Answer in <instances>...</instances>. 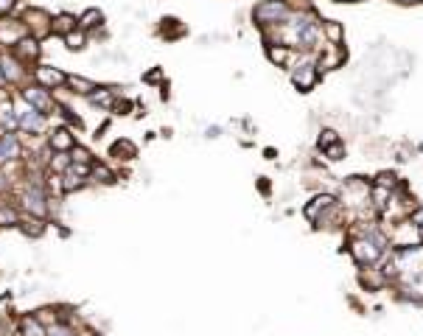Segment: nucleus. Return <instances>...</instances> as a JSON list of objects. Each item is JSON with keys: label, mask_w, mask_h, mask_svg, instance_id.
Returning a JSON list of instances; mask_svg holds the SVG:
<instances>
[{"label": "nucleus", "mask_w": 423, "mask_h": 336, "mask_svg": "<svg viewBox=\"0 0 423 336\" xmlns=\"http://www.w3.org/2000/svg\"><path fill=\"white\" fill-rule=\"evenodd\" d=\"M286 26H289V31H286V45H289V40H291V48L309 50V48H314V45L320 43V37H323V28H320L314 11H309V9L291 14Z\"/></svg>", "instance_id": "f257e3e1"}, {"label": "nucleus", "mask_w": 423, "mask_h": 336, "mask_svg": "<svg viewBox=\"0 0 423 336\" xmlns=\"http://www.w3.org/2000/svg\"><path fill=\"white\" fill-rule=\"evenodd\" d=\"M291 14L294 11H291V3L289 0H255V6L250 11L252 23L261 26V28H267V31L286 26Z\"/></svg>", "instance_id": "f03ea898"}, {"label": "nucleus", "mask_w": 423, "mask_h": 336, "mask_svg": "<svg viewBox=\"0 0 423 336\" xmlns=\"http://www.w3.org/2000/svg\"><path fill=\"white\" fill-rule=\"evenodd\" d=\"M17 126H20V129H17L20 135L45 138L48 132H50V115L40 112V109H34V107H28V104H23V101L17 98Z\"/></svg>", "instance_id": "7ed1b4c3"}, {"label": "nucleus", "mask_w": 423, "mask_h": 336, "mask_svg": "<svg viewBox=\"0 0 423 336\" xmlns=\"http://www.w3.org/2000/svg\"><path fill=\"white\" fill-rule=\"evenodd\" d=\"M17 17L23 20V26H26V31H28L31 37H37V40H48V37H50L53 14H50L48 9L37 6V3H28V6H23V9L17 11Z\"/></svg>", "instance_id": "20e7f679"}, {"label": "nucleus", "mask_w": 423, "mask_h": 336, "mask_svg": "<svg viewBox=\"0 0 423 336\" xmlns=\"http://www.w3.org/2000/svg\"><path fill=\"white\" fill-rule=\"evenodd\" d=\"M14 96L20 98L23 104H28V107H34V109H40V112H45V115H56V93H50L45 87H40L37 82H26L23 87H17L14 90Z\"/></svg>", "instance_id": "39448f33"}, {"label": "nucleus", "mask_w": 423, "mask_h": 336, "mask_svg": "<svg viewBox=\"0 0 423 336\" xmlns=\"http://www.w3.org/2000/svg\"><path fill=\"white\" fill-rule=\"evenodd\" d=\"M0 70H3V79H6L9 90H17L26 82H31V67L23 65L9 48H0Z\"/></svg>", "instance_id": "423d86ee"}, {"label": "nucleus", "mask_w": 423, "mask_h": 336, "mask_svg": "<svg viewBox=\"0 0 423 336\" xmlns=\"http://www.w3.org/2000/svg\"><path fill=\"white\" fill-rule=\"evenodd\" d=\"M384 252H387V241H384V236L376 233V230L365 233V239H356V244H353V258H356L359 264H373Z\"/></svg>", "instance_id": "0eeeda50"}, {"label": "nucleus", "mask_w": 423, "mask_h": 336, "mask_svg": "<svg viewBox=\"0 0 423 336\" xmlns=\"http://www.w3.org/2000/svg\"><path fill=\"white\" fill-rule=\"evenodd\" d=\"M31 82H37L40 87H45V90H50V93H59V90H65L68 73H65L62 67H56V65L40 62V65L31 67Z\"/></svg>", "instance_id": "6e6552de"}, {"label": "nucleus", "mask_w": 423, "mask_h": 336, "mask_svg": "<svg viewBox=\"0 0 423 336\" xmlns=\"http://www.w3.org/2000/svg\"><path fill=\"white\" fill-rule=\"evenodd\" d=\"M23 157H26L23 135L20 132H0V168H6L11 163H20Z\"/></svg>", "instance_id": "1a4fd4ad"}, {"label": "nucleus", "mask_w": 423, "mask_h": 336, "mask_svg": "<svg viewBox=\"0 0 423 336\" xmlns=\"http://www.w3.org/2000/svg\"><path fill=\"white\" fill-rule=\"evenodd\" d=\"M317 76H320V65H317V62H300V65H294L291 73H289L291 85H294L300 93H309V90L317 85Z\"/></svg>", "instance_id": "9d476101"}, {"label": "nucleus", "mask_w": 423, "mask_h": 336, "mask_svg": "<svg viewBox=\"0 0 423 336\" xmlns=\"http://www.w3.org/2000/svg\"><path fill=\"white\" fill-rule=\"evenodd\" d=\"M23 65H28V67H34V65H40V59H43V40H37V37H31V34H26L14 48H9Z\"/></svg>", "instance_id": "9b49d317"}, {"label": "nucleus", "mask_w": 423, "mask_h": 336, "mask_svg": "<svg viewBox=\"0 0 423 336\" xmlns=\"http://www.w3.org/2000/svg\"><path fill=\"white\" fill-rule=\"evenodd\" d=\"M26 34L28 31H26V26H23V20L17 14L0 17V48H14Z\"/></svg>", "instance_id": "f8f14e48"}, {"label": "nucleus", "mask_w": 423, "mask_h": 336, "mask_svg": "<svg viewBox=\"0 0 423 336\" xmlns=\"http://www.w3.org/2000/svg\"><path fill=\"white\" fill-rule=\"evenodd\" d=\"M17 98L14 90H0V132H17Z\"/></svg>", "instance_id": "ddd939ff"}, {"label": "nucleus", "mask_w": 423, "mask_h": 336, "mask_svg": "<svg viewBox=\"0 0 423 336\" xmlns=\"http://www.w3.org/2000/svg\"><path fill=\"white\" fill-rule=\"evenodd\" d=\"M79 28L82 31H87L90 34V40L93 37H104L107 31V17H104V11L101 9H95V6H87L82 14H79Z\"/></svg>", "instance_id": "4468645a"}, {"label": "nucleus", "mask_w": 423, "mask_h": 336, "mask_svg": "<svg viewBox=\"0 0 423 336\" xmlns=\"http://www.w3.org/2000/svg\"><path fill=\"white\" fill-rule=\"evenodd\" d=\"M45 143L50 151H70L73 146L79 143V141H76V129L59 124V126H53V129L45 135Z\"/></svg>", "instance_id": "2eb2a0df"}, {"label": "nucleus", "mask_w": 423, "mask_h": 336, "mask_svg": "<svg viewBox=\"0 0 423 336\" xmlns=\"http://www.w3.org/2000/svg\"><path fill=\"white\" fill-rule=\"evenodd\" d=\"M76 28H79V14H73V11H56L53 14V23H50V37L65 40Z\"/></svg>", "instance_id": "dca6fc26"}, {"label": "nucleus", "mask_w": 423, "mask_h": 336, "mask_svg": "<svg viewBox=\"0 0 423 336\" xmlns=\"http://www.w3.org/2000/svg\"><path fill=\"white\" fill-rule=\"evenodd\" d=\"M14 328H17V336H48V325L31 311V314H23L17 323H14Z\"/></svg>", "instance_id": "f3484780"}, {"label": "nucleus", "mask_w": 423, "mask_h": 336, "mask_svg": "<svg viewBox=\"0 0 423 336\" xmlns=\"http://www.w3.org/2000/svg\"><path fill=\"white\" fill-rule=\"evenodd\" d=\"M20 219H23V210H20L17 199L0 196V227H17Z\"/></svg>", "instance_id": "a211bd4d"}, {"label": "nucleus", "mask_w": 423, "mask_h": 336, "mask_svg": "<svg viewBox=\"0 0 423 336\" xmlns=\"http://www.w3.org/2000/svg\"><path fill=\"white\" fill-rule=\"evenodd\" d=\"M115 98H118L115 87H109V85H98L93 93L87 96V104H90V107H95V109H104V112H109V109H112V104H115Z\"/></svg>", "instance_id": "6ab92c4d"}, {"label": "nucleus", "mask_w": 423, "mask_h": 336, "mask_svg": "<svg viewBox=\"0 0 423 336\" xmlns=\"http://www.w3.org/2000/svg\"><path fill=\"white\" fill-rule=\"evenodd\" d=\"M95 87H98V82L93 79H87V76H76V73H68V82H65V90L70 93V96H82L87 98L93 93Z\"/></svg>", "instance_id": "aec40b11"}, {"label": "nucleus", "mask_w": 423, "mask_h": 336, "mask_svg": "<svg viewBox=\"0 0 423 336\" xmlns=\"http://www.w3.org/2000/svg\"><path fill=\"white\" fill-rule=\"evenodd\" d=\"M90 183L93 185H115L118 183V174L109 168V163L93 160V166H90Z\"/></svg>", "instance_id": "412c9836"}, {"label": "nucleus", "mask_w": 423, "mask_h": 336, "mask_svg": "<svg viewBox=\"0 0 423 336\" xmlns=\"http://www.w3.org/2000/svg\"><path fill=\"white\" fill-rule=\"evenodd\" d=\"M17 230H20L23 236H28V239H43L48 230V219H37V216H26V213H23Z\"/></svg>", "instance_id": "4be33fe9"}, {"label": "nucleus", "mask_w": 423, "mask_h": 336, "mask_svg": "<svg viewBox=\"0 0 423 336\" xmlns=\"http://www.w3.org/2000/svg\"><path fill=\"white\" fill-rule=\"evenodd\" d=\"M333 202H336V199H333L331 193H320V196H314V199L306 205V210H303V213H306V219H309V222H320V219H323V210L333 207Z\"/></svg>", "instance_id": "5701e85b"}, {"label": "nucleus", "mask_w": 423, "mask_h": 336, "mask_svg": "<svg viewBox=\"0 0 423 336\" xmlns=\"http://www.w3.org/2000/svg\"><path fill=\"white\" fill-rule=\"evenodd\" d=\"M90 185V180L87 177H82V174H76V171H65V174H59V188H62V196H68V193H76L82 191V188H87Z\"/></svg>", "instance_id": "b1692460"}, {"label": "nucleus", "mask_w": 423, "mask_h": 336, "mask_svg": "<svg viewBox=\"0 0 423 336\" xmlns=\"http://www.w3.org/2000/svg\"><path fill=\"white\" fill-rule=\"evenodd\" d=\"M107 154H109V160H135L138 157V146L132 143L129 138H118L115 143H109Z\"/></svg>", "instance_id": "393cba45"}, {"label": "nucleus", "mask_w": 423, "mask_h": 336, "mask_svg": "<svg viewBox=\"0 0 423 336\" xmlns=\"http://www.w3.org/2000/svg\"><path fill=\"white\" fill-rule=\"evenodd\" d=\"M56 101H59V98H56ZM56 118H59L65 126H70V129H85V118L76 115V109H73L70 104H65V101L56 104Z\"/></svg>", "instance_id": "a878e982"}, {"label": "nucleus", "mask_w": 423, "mask_h": 336, "mask_svg": "<svg viewBox=\"0 0 423 336\" xmlns=\"http://www.w3.org/2000/svg\"><path fill=\"white\" fill-rule=\"evenodd\" d=\"M267 59L275 65V67H286L291 62V48L286 43H269L267 45Z\"/></svg>", "instance_id": "bb28decb"}, {"label": "nucleus", "mask_w": 423, "mask_h": 336, "mask_svg": "<svg viewBox=\"0 0 423 336\" xmlns=\"http://www.w3.org/2000/svg\"><path fill=\"white\" fill-rule=\"evenodd\" d=\"M62 43H65V48L70 50V53H79V50H85L87 45H90V34L82 31V28H76V31H70Z\"/></svg>", "instance_id": "cd10ccee"}, {"label": "nucleus", "mask_w": 423, "mask_h": 336, "mask_svg": "<svg viewBox=\"0 0 423 336\" xmlns=\"http://www.w3.org/2000/svg\"><path fill=\"white\" fill-rule=\"evenodd\" d=\"M48 336H82V334H79V328L70 320H59V323L48 325Z\"/></svg>", "instance_id": "c85d7f7f"}, {"label": "nucleus", "mask_w": 423, "mask_h": 336, "mask_svg": "<svg viewBox=\"0 0 423 336\" xmlns=\"http://www.w3.org/2000/svg\"><path fill=\"white\" fill-rule=\"evenodd\" d=\"M68 154H70V163H85V166H93V160H95L93 151H90L87 146H82V143H76L70 151H68Z\"/></svg>", "instance_id": "c756f323"}, {"label": "nucleus", "mask_w": 423, "mask_h": 336, "mask_svg": "<svg viewBox=\"0 0 423 336\" xmlns=\"http://www.w3.org/2000/svg\"><path fill=\"white\" fill-rule=\"evenodd\" d=\"M20 9H23L20 0H0V17H11V14H17Z\"/></svg>", "instance_id": "7c9ffc66"}, {"label": "nucleus", "mask_w": 423, "mask_h": 336, "mask_svg": "<svg viewBox=\"0 0 423 336\" xmlns=\"http://www.w3.org/2000/svg\"><path fill=\"white\" fill-rule=\"evenodd\" d=\"M109 112H115V115H129V112H132V101H129V98H115V104H112Z\"/></svg>", "instance_id": "2f4dec72"}, {"label": "nucleus", "mask_w": 423, "mask_h": 336, "mask_svg": "<svg viewBox=\"0 0 423 336\" xmlns=\"http://www.w3.org/2000/svg\"><path fill=\"white\" fill-rule=\"evenodd\" d=\"M323 151L328 154L331 160H342V157H345V146L339 143V141H336L333 146H328V148H323Z\"/></svg>", "instance_id": "473e14b6"}, {"label": "nucleus", "mask_w": 423, "mask_h": 336, "mask_svg": "<svg viewBox=\"0 0 423 336\" xmlns=\"http://www.w3.org/2000/svg\"><path fill=\"white\" fill-rule=\"evenodd\" d=\"M326 34H328L333 43H339V40H342V28H339L336 23H328V26H326Z\"/></svg>", "instance_id": "72a5a7b5"}, {"label": "nucleus", "mask_w": 423, "mask_h": 336, "mask_svg": "<svg viewBox=\"0 0 423 336\" xmlns=\"http://www.w3.org/2000/svg\"><path fill=\"white\" fill-rule=\"evenodd\" d=\"M163 79V73L160 70H149L146 76H143V82H149V85H154V82H160Z\"/></svg>", "instance_id": "f704fd0d"}, {"label": "nucleus", "mask_w": 423, "mask_h": 336, "mask_svg": "<svg viewBox=\"0 0 423 336\" xmlns=\"http://www.w3.org/2000/svg\"><path fill=\"white\" fill-rule=\"evenodd\" d=\"M412 222H415L418 227H423V207H418V210L412 213Z\"/></svg>", "instance_id": "c9c22d12"}, {"label": "nucleus", "mask_w": 423, "mask_h": 336, "mask_svg": "<svg viewBox=\"0 0 423 336\" xmlns=\"http://www.w3.org/2000/svg\"><path fill=\"white\" fill-rule=\"evenodd\" d=\"M219 132H222L219 126H208V135H205V138H210V141H213V138H219Z\"/></svg>", "instance_id": "e433bc0d"}, {"label": "nucleus", "mask_w": 423, "mask_h": 336, "mask_svg": "<svg viewBox=\"0 0 423 336\" xmlns=\"http://www.w3.org/2000/svg\"><path fill=\"white\" fill-rule=\"evenodd\" d=\"M395 3H404V6H415V3H421V0H395Z\"/></svg>", "instance_id": "4c0bfd02"}, {"label": "nucleus", "mask_w": 423, "mask_h": 336, "mask_svg": "<svg viewBox=\"0 0 423 336\" xmlns=\"http://www.w3.org/2000/svg\"><path fill=\"white\" fill-rule=\"evenodd\" d=\"M339 3H359V0H339Z\"/></svg>", "instance_id": "58836bf2"}, {"label": "nucleus", "mask_w": 423, "mask_h": 336, "mask_svg": "<svg viewBox=\"0 0 423 336\" xmlns=\"http://www.w3.org/2000/svg\"><path fill=\"white\" fill-rule=\"evenodd\" d=\"M0 328H3V320H0Z\"/></svg>", "instance_id": "ea45409f"}]
</instances>
